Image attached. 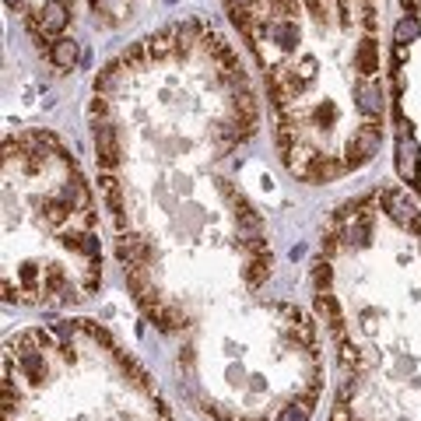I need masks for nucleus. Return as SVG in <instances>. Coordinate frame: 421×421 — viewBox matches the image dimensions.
Listing matches in <instances>:
<instances>
[{"label": "nucleus", "mask_w": 421, "mask_h": 421, "mask_svg": "<svg viewBox=\"0 0 421 421\" xmlns=\"http://www.w3.org/2000/svg\"><path fill=\"white\" fill-rule=\"evenodd\" d=\"M4 418L7 421H172L165 415V408L158 404L155 390L144 397L141 408H126V404H112V408H78L67 418H39L32 408L18 404V401H4Z\"/></svg>", "instance_id": "f257e3e1"}, {"label": "nucleus", "mask_w": 421, "mask_h": 421, "mask_svg": "<svg viewBox=\"0 0 421 421\" xmlns=\"http://www.w3.org/2000/svg\"><path fill=\"white\" fill-rule=\"evenodd\" d=\"M383 208L390 210V218H393L397 225H404V228H411V232H421V210L408 201L404 190H386V194H383Z\"/></svg>", "instance_id": "f03ea898"}, {"label": "nucleus", "mask_w": 421, "mask_h": 421, "mask_svg": "<svg viewBox=\"0 0 421 421\" xmlns=\"http://www.w3.org/2000/svg\"><path fill=\"white\" fill-rule=\"evenodd\" d=\"M49 60H53L57 67L71 71V67L78 64V42H74V39H57L53 49H49Z\"/></svg>", "instance_id": "7ed1b4c3"}, {"label": "nucleus", "mask_w": 421, "mask_h": 421, "mask_svg": "<svg viewBox=\"0 0 421 421\" xmlns=\"http://www.w3.org/2000/svg\"><path fill=\"white\" fill-rule=\"evenodd\" d=\"M355 64H358V71L369 78L372 71H379V57H376V42L372 39H365L362 46H358V53H355Z\"/></svg>", "instance_id": "20e7f679"}, {"label": "nucleus", "mask_w": 421, "mask_h": 421, "mask_svg": "<svg viewBox=\"0 0 421 421\" xmlns=\"http://www.w3.org/2000/svg\"><path fill=\"white\" fill-rule=\"evenodd\" d=\"M418 32H421L418 18H415V14H408V18H404V21H401V25H397V42H401V46H404V42H411V39H415V35H418Z\"/></svg>", "instance_id": "39448f33"}, {"label": "nucleus", "mask_w": 421, "mask_h": 421, "mask_svg": "<svg viewBox=\"0 0 421 421\" xmlns=\"http://www.w3.org/2000/svg\"><path fill=\"white\" fill-rule=\"evenodd\" d=\"M362 25H365V32H376V11L372 7H362Z\"/></svg>", "instance_id": "423d86ee"}, {"label": "nucleus", "mask_w": 421, "mask_h": 421, "mask_svg": "<svg viewBox=\"0 0 421 421\" xmlns=\"http://www.w3.org/2000/svg\"><path fill=\"white\" fill-rule=\"evenodd\" d=\"M228 7H232V11H249L253 0H228Z\"/></svg>", "instance_id": "0eeeda50"}, {"label": "nucleus", "mask_w": 421, "mask_h": 421, "mask_svg": "<svg viewBox=\"0 0 421 421\" xmlns=\"http://www.w3.org/2000/svg\"><path fill=\"white\" fill-rule=\"evenodd\" d=\"M7 4H11V7H21V4H25V0H7Z\"/></svg>", "instance_id": "6e6552de"}]
</instances>
